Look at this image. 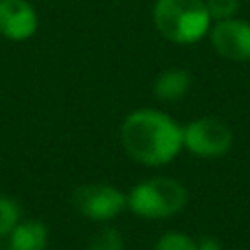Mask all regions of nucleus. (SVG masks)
<instances>
[{"mask_svg":"<svg viewBox=\"0 0 250 250\" xmlns=\"http://www.w3.org/2000/svg\"><path fill=\"white\" fill-rule=\"evenodd\" d=\"M121 143L136 163L160 167L180 154L182 127L158 110H136L123 121Z\"/></svg>","mask_w":250,"mask_h":250,"instance_id":"1","label":"nucleus"},{"mask_svg":"<svg viewBox=\"0 0 250 250\" xmlns=\"http://www.w3.org/2000/svg\"><path fill=\"white\" fill-rule=\"evenodd\" d=\"M154 22L160 35L176 44H193L211 29V16L204 0H158Z\"/></svg>","mask_w":250,"mask_h":250,"instance_id":"2","label":"nucleus"},{"mask_svg":"<svg viewBox=\"0 0 250 250\" xmlns=\"http://www.w3.org/2000/svg\"><path fill=\"white\" fill-rule=\"evenodd\" d=\"M125 198L134 215L145 220H165L185 208L187 189L173 178H151L138 182Z\"/></svg>","mask_w":250,"mask_h":250,"instance_id":"3","label":"nucleus"},{"mask_svg":"<svg viewBox=\"0 0 250 250\" xmlns=\"http://www.w3.org/2000/svg\"><path fill=\"white\" fill-rule=\"evenodd\" d=\"M73 204L83 217L95 222H110L127 207V198L112 185L90 182L73 193Z\"/></svg>","mask_w":250,"mask_h":250,"instance_id":"4","label":"nucleus"},{"mask_svg":"<svg viewBox=\"0 0 250 250\" xmlns=\"http://www.w3.org/2000/svg\"><path fill=\"white\" fill-rule=\"evenodd\" d=\"M182 145L200 158H217L233 147V132L217 119H198L182 129Z\"/></svg>","mask_w":250,"mask_h":250,"instance_id":"5","label":"nucleus"},{"mask_svg":"<svg viewBox=\"0 0 250 250\" xmlns=\"http://www.w3.org/2000/svg\"><path fill=\"white\" fill-rule=\"evenodd\" d=\"M211 42L217 55L230 62L250 60V24L244 20H220L211 29Z\"/></svg>","mask_w":250,"mask_h":250,"instance_id":"6","label":"nucleus"},{"mask_svg":"<svg viewBox=\"0 0 250 250\" xmlns=\"http://www.w3.org/2000/svg\"><path fill=\"white\" fill-rule=\"evenodd\" d=\"M38 31V13L26 0H0V35L7 40H29Z\"/></svg>","mask_w":250,"mask_h":250,"instance_id":"7","label":"nucleus"},{"mask_svg":"<svg viewBox=\"0 0 250 250\" xmlns=\"http://www.w3.org/2000/svg\"><path fill=\"white\" fill-rule=\"evenodd\" d=\"M48 244V229L42 222H18V226L9 233L11 250H44Z\"/></svg>","mask_w":250,"mask_h":250,"instance_id":"8","label":"nucleus"},{"mask_svg":"<svg viewBox=\"0 0 250 250\" xmlns=\"http://www.w3.org/2000/svg\"><path fill=\"white\" fill-rule=\"evenodd\" d=\"M191 88V75L187 70L173 68L165 70L154 83V92L160 101H178L189 92Z\"/></svg>","mask_w":250,"mask_h":250,"instance_id":"9","label":"nucleus"},{"mask_svg":"<svg viewBox=\"0 0 250 250\" xmlns=\"http://www.w3.org/2000/svg\"><path fill=\"white\" fill-rule=\"evenodd\" d=\"M18 222H20V207L16 204V200L0 195V237H9Z\"/></svg>","mask_w":250,"mask_h":250,"instance_id":"10","label":"nucleus"},{"mask_svg":"<svg viewBox=\"0 0 250 250\" xmlns=\"http://www.w3.org/2000/svg\"><path fill=\"white\" fill-rule=\"evenodd\" d=\"M156 250H202V248H200V244L195 242V239H191L189 235L171 230V233H165L163 237L158 239Z\"/></svg>","mask_w":250,"mask_h":250,"instance_id":"11","label":"nucleus"},{"mask_svg":"<svg viewBox=\"0 0 250 250\" xmlns=\"http://www.w3.org/2000/svg\"><path fill=\"white\" fill-rule=\"evenodd\" d=\"M90 250H123V237L117 229H101L90 242Z\"/></svg>","mask_w":250,"mask_h":250,"instance_id":"12","label":"nucleus"},{"mask_svg":"<svg viewBox=\"0 0 250 250\" xmlns=\"http://www.w3.org/2000/svg\"><path fill=\"white\" fill-rule=\"evenodd\" d=\"M207 9L211 20H229L239 9V0H207Z\"/></svg>","mask_w":250,"mask_h":250,"instance_id":"13","label":"nucleus"}]
</instances>
